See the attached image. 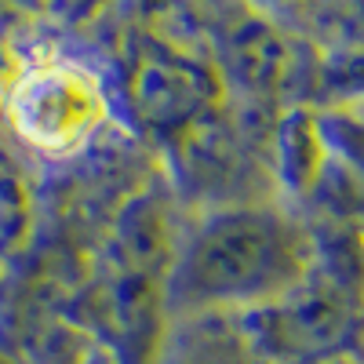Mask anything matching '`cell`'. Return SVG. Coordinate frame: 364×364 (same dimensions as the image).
<instances>
[{
  "label": "cell",
  "instance_id": "3957f363",
  "mask_svg": "<svg viewBox=\"0 0 364 364\" xmlns=\"http://www.w3.org/2000/svg\"><path fill=\"white\" fill-rule=\"evenodd\" d=\"M0 364H15V360H8V357H4V353H0Z\"/></svg>",
  "mask_w": 364,
  "mask_h": 364
},
{
  "label": "cell",
  "instance_id": "6da1fadb",
  "mask_svg": "<svg viewBox=\"0 0 364 364\" xmlns=\"http://www.w3.org/2000/svg\"><path fill=\"white\" fill-rule=\"evenodd\" d=\"M306 259V237L277 211H219L208 215L178 252L168 302L178 314L262 306L302 281Z\"/></svg>",
  "mask_w": 364,
  "mask_h": 364
},
{
  "label": "cell",
  "instance_id": "7a4b0ae2",
  "mask_svg": "<svg viewBox=\"0 0 364 364\" xmlns=\"http://www.w3.org/2000/svg\"><path fill=\"white\" fill-rule=\"evenodd\" d=\"M11 120L26 142L63 154L95 135L106 120V95L99 80L80 66H41L15 84Z\"/></svg>",
  "mask_w": 364,
  "mask_h": 364
}]
</instances>
